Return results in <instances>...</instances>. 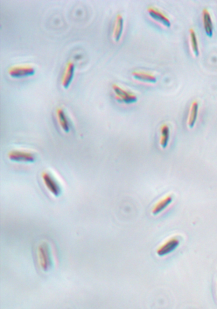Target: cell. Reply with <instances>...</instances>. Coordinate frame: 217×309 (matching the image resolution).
<instances>
[{
  "label": "cell",
  "instance_id": "6da1fadb",
  "mask_svg": "<svg viewBox=\"0 0 217 309\" xmlns=\"http://www.w3.org/2000/svg\"><path fill=\"white\" fill-rule=\"evenodd\" d=\"M37 264L44 272H48L57 266L58 258L54 249L48 242L40 243L36 250Z\"/></svg>",
  "mask_w": 217,
  "mask_h": 309
},
{
  "label": "cell",
  "instance_id": "7a4b0ae2",
  "mask_svg": "<svg viewBox=\"0 0 217 309\" xmlns=\"http://www.w3.org/2000/svg\"><path fill=\"white\" fill-rule=\"evenodd\" d=\"M42 182L49 193L56 198H59L62 192V182L50 170H46L41 174Z\"/></svg>",
  "mask_w": 217,
  "mask_h": 309
},
{
  "label": "cell",
  "instance_id": "3957f363",
  "mask_svg": "<svg viewBox=\"0 0 217 309\" xmlns=\"http://www.w3.org/2000/svg\"><path fill=\"white\" fill-rule=\"evenodd\" d=\"M8 160L16 163H34L36 160L34 152L24 149H12L7 154Z\"/></svg>",
  "mask_w": 217,
  "mask_h": 309
},
{
  "label": "cell",
  "instance_id": "277c9868",
  "mask_svg": "<svg viewBox=\"0 0 217 309\" xmlns=\"http://www.w3.org/2000/svg\"><path fill=\"white\" fill-rule=\"evenodd\" d=\"M112 90L116 102L125 104H132L138 102V97L134 93L129 90H125L118 84L112 85Z\"/></svg>",
  "mask_w": 217,
  "mask_h": 309
},
{
  "label": "cell",
  "instance_id": "5b68a950",
  "mask_svg": "<svg viewBox=\"0 0 217 309\" xmlns=\"http://www.w3.org/2000/svg\"><path fill=\"white\" fill-rule=\"evenodd\" d=\"M8 74L14 79L24 78L34 76L36 69L31 64H18L9 68Z\"/></svg>",
  "mask_w": 217,
  "mask_h": 309
},
{
  "label": "cell",
  "instance_id": "8992f818",
  "mask_svg": "<svg viewBox=\"0 0 217 309\" xmlns=\"http://www.w3.org/2000/svg\"><path fill=\"white\" fill-rule=\"evenodd\" d=\"M147 12L154 20L156 21L163 26L169 28L171 27L172 22L169 18L160 9L154 6H150L147 8Z\"/></svg>",
  "mask_w": 217,
  "mask_h": 309
},
{
  "label": "cell",
  "instance_id": "52a82bcc",
  "mask_svg": "<svg viewBox=\"0 0 217 309\" xmlns=\"http://www.w3.org/2000/svg\"><path fill=\"white\" fill-rule=\"evenodd\" d=\"M180 244V242L178 238H170L158 248L156 254L158 256H164L174 252L179 246Z\"/></svg>",
  "mask_w": 217,
  "mask_h": 309
},
{
  "label": "cell",
  "instance_id": "ba28073f",
  "mask_svg": "<svg viewBox=\"0 0 217 309\" xmlns=\"http://www.w3.org/2000/svg\"><path fill=\"white\" fill-rule=\"evenodd\" d=\"M74 70L76 65L73 62L70 60L66 63L62 78V85L64 90H68L71 85L74 78Z\"/></svg>",
  "mask_w": 217,
  "mask_h": 309
},
{
  "label": "cell",
  "instance_id": "9c48e42d",
  "mask_svg": "<svg viewBox=\"0 0 217 309\" xmlns=\"http://www.w3.org/2000/svg\"><path fill=\"white\" fill-rule=\"evenodd\" d=\"M132 76L134 79L140 82L146 84H156L158 82L157 77L150 72L136 70L132 72Z\"/></svg>",
  "mask_w": 217,
  "mask_h": 309
},
{
  "label": "cell",
  "instance_id": "30bf717a",
  "mask_svg": "<svg viewBox=\"0 0 217 309\" xmlns=\"http://www.w3.org/2000/svg\"><path fill=\"white\" fill-rule=\"evenodd\" d=\"M58 122L59 124L60 128L63 132L69 133L71 130V124L68 118L65 113L64 110L62 108H58L56 112Z\"/></svg>",
  "mask_w": 217,
  "mask_h": 309
},
{
  "label": "cell",
  "instance_id": "8fae6325",
  "mask_svg": "<svg viewBox=\"0 0 217 309\" xmlns=\"http://www.w3.org/2000/svg\"><path fill=\"white\" fill-rule=\"evenodd\" d=\"M203 27L205 34L209 38H212L214 35V24L211 14L208 9L204 8L202 12Z\"/></svg>",
  "mask_w": 217,
  "mask_h": 309
},
{
  "label": "cell",
  "instance_id": "7c38bea8",
  "mask_svg": "<svg viewBox=\"0 0 217 309\" xmlns=\"http://www.w3.org/2000/svg\"><path fill=\"white\" fill-rule=\"evenodd\" d=\"M124 25V20L122 16L118 14L116 16L113 28V38L116 42L120 41L122 37Z\"/></svg>",
  "mask_w": 217,
  "mask_h": 309
},
{
  "label": "cell",
  "instance_id": "4fadbf2b",
  "mask_svg": "<svg viewBox=\"0 0 217 309\" xmlns=\"http://www.w3.org/2000/svg\"><path fill=\"white\" fill-rule=\"evenodd\" d=\"M174 201V198L172 196H165L164 198L158 201L156 205L154 206L152 210V214L154 216H156L164 210Z\"/></svg>",
  "mask_w": 217,
  "mask_h": 309
},
{
  "label": "cell",
  "instance_id": "5bb4252c",
  "mask_svg": "<svg viewBox=\"0 0 217 309\" xmlns=\"http://www.w3.org/2000/svg\"><path fill=\"white\" fill-rule=\"evenodd\" d=\"M199 103L197 100H194L190 105V110L188 116V126L190 128H192L195 126L198 120V114H199Z\"/></svg>",
  "mask_w": 217,
  "mask_h": 309
},
{
  "label": "cell",
  "instance_id": "9a60e30c",
  "mask_svg": "<svg viewBox=\"0 0 217 309\" xmlns=\"http://www.w3.org/2000/svg\"><path fill=\"white\" fill-rule=\"evenodd\" d=\"M160 145L163 149L167 148L170 138V130L167 124H162L160 128Z\"/></svg>",
  "mask_w": 217,
  "mask_h": 309
},
{
  "label": "cell",
  "instance_id": "2e32d148",
  "mask_svg": "<svg viewBox=\"0 0 217 309\" xmlns=\"http://www.w3.org/2000/svg\"><path fill=\"white\" fill-rule=\"evenodd\" d=\"M189 37H190V46L194 55L198 58L200 56L199 44H198L197 34L193 29L189 30Z\"/></svg>",
  "mask_w": 217,
  "mask_h": 309
}]
</instances>
